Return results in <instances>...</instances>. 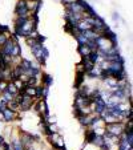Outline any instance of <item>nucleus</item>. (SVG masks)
<instances>
[{"label":"nucleus","mask_w":133,"mask_h":150,"mask_svg":"<svg viewBox=\"0 0 133 150\" xmlns=\"http://www.w3.org/2000/svg\"><path fill=\"white\" fill-rule=\"evenodd\" d=\"M85 74L87 73H76V80H75V88L76 89H79L80 86L85 82V79H87Z\"/></svg>","instance_id":"6e6552de"},{"label":"nucleus","mask_w":133,"mask_h":150,"mask_svg":"<svg viewBox=\"0 0 133 150\" xmlns=\"http://www.w3.org/2000/svg\"><path fill=\"white\" fill-rule=\"evenodd\" d=\"M9 32H11V29H9L8 25L0 24V33H1V35H8V36H9Z\"/></svg>","instance_id":"f8f14e48"},{"label":"nucleus","mask_w":133,"mask_h":150,"mask_svg":"<svg viewBox=\"0 0 133 150\" xmlns=\"http://www.w3.org/2000/svg\"><path fill=\"white\" fill-rule=\"evenodd\" d=\"M15 13H16V17H21V19L31 17V12L27 8L26 0H17L16 7H15Z\"/></svg>","instance_id":"f03ea898"},{"label":"nucleus","mask_w":133,"mask_h":150,"mask_svg":"<svg viewBox=\"0 0 133 150\" xmlns=\"http://www.w3.org/2000/svg\"><path fill=\"white\" fill-rule=\"evenodd\" d=\"M77 52L80 53V56H81V57H87L92 51L84 44V45H79V47H77Z\"/></svg>","instance_id":"1a4fd4ad"},{"label":"nucleus","mask_w":133,"mask_h":150,"mask_svg":"<svg viewBox=\"0 0 133 150\" xmlns=\"http://www.w3.org/2000/svg\"><path fill=\"white\" fill-rule=\"evenodd\" d=\"M40 82H41V86H47V88H49V86L53 84V77H52L51 74L43 72L41 76H40Z\"/></svg>","instance_id":"39448f33"},{"label":"nucleus","mask_w":133,"mask_h":150,"mask_svg":"<svg viewBox=\"0 0 133 150\" xmlns=\"http://www.w3.org/2000/svg\"><path fill=\"white\" fill-rule=\"evenodd\" d=\"M91 118H92V114H84V116H80L79 118V124L84 127H89L91 125Z\"/></svg>","instance_id":"0eeeda50"},{"label":"nucleus","mask_w":133,"mask_h":150,"mask_svg":"<svg viewBox=\"0 0 133 150\" xmlns=\"http://www.w3.org/2000/svg\"><path fill=\"white\" fill-rule=\"evenodd\" d=\"M6 91L8 92V93H11L14 97L16 96L17 93H19V91H17V89H16V86H15V85H14V82H12V81H8V84H7V89H6Z\"/></svg>","instance_id":"9b49d317"},{"label":"nucleus","mask_w":133,"mask_h":150,"mask_svg":"<svg viewBox=\"0 0 133 150\" xmlns=\"http://www.w3.org/2000/svg\"><path fill=\"white\" fill-rule=\"evenodd\" d=\"M19 139L21 141V144L24 145V147L27 149H31V147H33L35 145V137L32 133H29V132H19Z\"/></svg>","instance_id":"7ed1b4c3"},{"label":"nucleus","mask_w":133,"mask_h":150,"mask_svg":"<svg viewBox=\"0 0 133 150\" xmlns=\"http://www.w3.org/2000/svg\"><path fill=\"white\" fill-rule=\"evenodd\" d=\"M92 145H95V146H97L100 149V147L104 145V136H102V134H96V137H95Z\"/></svg>","instance_id":"9d476101"},{"label":"nucleus","mask_w":133,"mask_h":150,"mask_svg":"<svg viewBox=\"0 0 133 150\" xmlns=\"http://www.w3.org/2000/svg\"><path fill=\"white\" fill-rule=\"evenodd\" d=\"M95 137H96V132L92 127H87V130H85V144H92Z\"/></svg>","instance_id":"423d86ee"},{"label":"nucleus","mask_w":133,"mask_h":150,"mask_svg":"<svg viewBox=\"0 0 133 150\" xmlns=\"http://www.w3.org/2000/svg\"><path fill=\"white\" fill-rule=\"evenodd\" d=\"M61 1L64 6H69V4H72V3H76L77 0H61Z\"/></svg>","instance_id":"ddd939ff"},{"label":"nucleus","mask_w":133,"mask_h":150,"mask_svg":"<svg viewBox=\"0 0 133 150\" xmlns=\"http://www.w3.org/2000/svg\"><path fill=\"white\" fill-rule=\"evenodd\" d=\"M112 17H113V20H115V21H119V20H120V15L117 13V12H113V15H112Z\"/></svg>","instance_id":"4468645a"},{"label":"nucleus","mask_w":133,"mask_h":150,"mask_svg":"<svg viewBox=\"0 0 133 150\" xmlns=\"http://www.w3.org/2000/svg\"><path fill=\"white\" fill-rule=\"evenodd\" d=\"M1 116H3V120L6 122H14L19 118V112H14V110H11V109L6 108L1 112Z\"/></svg>","instance_id":"20e7f679"},{"label":"nucleus","mask_w":133,"mask_h":150,"mask_svg":"<svg viewBox=\"0 0 133 150\" xmlns=\"http://www.w3.org/2000/svg\"><path fill=\"white\" fill-rule=\"evenodd\" d=\"M124 127H125V122L122 121L113 122V124H107L105 125V134L113 136V137H120L124 133Z\"/></svg>","instance_id":"f257e3e1"}]
</instances>
